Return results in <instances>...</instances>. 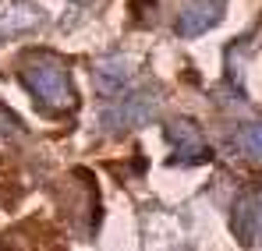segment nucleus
Segmentation results:
<instances>
[{"instance_id":"f257e3e1","label":"nucleus","mask_w":262,"mask_h":251,"mask_svg":"<svg viewBox=\"0 0 262 251\" xmlns=\"http://www.w3.org/2000/svg\"><path fill=\"white\" fill-rule=\"evenodd\" d=\"M21 82L36 96L39 110L46 113H68L75 110V88L68 78V67L53 53H29L21 60Z\"/></svg>"},{"instance_id":"f03ea898","label":"nucleus","mask_w":262,"mask_h":251,"mask_svg":"<svg viewBox=\"0 0 262 251\" xmlns=\"http://www.w3.org/2000/svg\"><path fill=\"white\" fill-rule=\"evenodd\" d=\"M160 110V88L145 85L131 96H110V103L99 110V127L106 134H124L128 127H145Z\"/></svg>"},{"instance_id":"7ed1b4c3","label":"nucleus","mask_w":262,"mask_h":251,"mask_svg":"<svg viewBox=\"0 0 262 251\" xmlns=\"http://www.w3.org/2000/svg\"><path fill=\"white\" fill-rule=\"evenodd\" d=\"M223 7H227V0H188L177 18V36H184V39L202 36L223 18Z\"/></svg>"},{"instance_id":"20e7f679","label":"nucleus","mask_w":262,"mask_h":251,"mask_svg":"<svg viewBox=\"0 0 262 251\" xmlns=\"http://www.w3.org/2000/svg\"><path fill=\"white\" fill-rule=\"evenodd\" d=\"M234 234L241 244H262V188L248 191L234 206Z\"/></svg>"},{"instance_id":"39448f33","label":"nucleus","mask_w":262,"mask_h":251,"mask_svg":"<svg viewBox=\"0 0 262 251\" xmlns=\"http://www.w3.org/2000/svg\"><path fill=\"white\" fill-rule=\"evenodd\" d=\"M167 138H170V145H174V152H177L174 163L191 167V163H206L209 159V149H206L199 127L191 124V121H174V124L167 127Z\"/></svg>"},{"instance_id":"423d86ee","label":"nucleus","mask_w":262,"mask_h":251,"mask_svg":"<svg viewBox=\"0 0 262 251\" xmlns=\"http://www.w3.org/2000/svg\"><path fill=\"white\" fill-rule=\"evenodd\" d=\"M131 82V64L128 57H106L103 64H96V88L110 99L117 92H124Z\"/></svg>"},{"instance_id":"0eeeda50","label":"nucleus","mask_w":262,"mask_h":251,"mask_svg":"<svg viewBox=\"0 0 262 251\" xmlns=\"http://www.w3.org/2000/svg\"><path fill=\"white\" fill-rule=\"evenodd\" d=\"M43 21V11L32 7V4H0V39L11 36V32H25V29H36Z\"/></svg>"},{"instance_id":"6e6552de","label":"nucleus","mask_w":262,"mask_h":251,"mask_svg":"<svg viewBox=\"0 0 262 251\" xmlns=\"http://www.w3.org/2000/svg\"><path fill=\"white\" fill-rule=\"evenodd\" d=\"M248 156H255V159H262V121H255V124H245L241 131H237V138H234Z\"/></svg>"}]
</instances>
